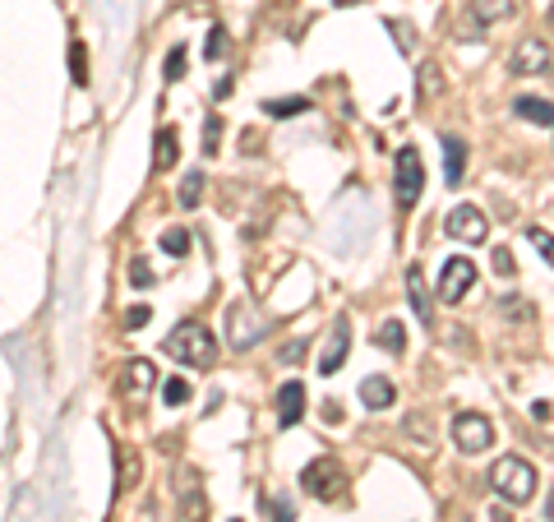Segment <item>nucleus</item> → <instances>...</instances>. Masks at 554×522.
Listing matches in <instances>:
<instances>
[{
    "label": "nucleus",
    "mask_w": 554,
    "mask_h": 522,
    "mask_svg": "<svg viewBox=\"0 0 554 522\" xmlns=\"http://www.w3.org/2000/svg\"><path fill=\"white\" fill-rule=\"evenodd\" d=\"M167 356H171V361H181V365H194V370H208V365L217 361V338L208 333V324L185 319V324L171 328Z\"/></svg>",
    "instance_id": "f257e3e1"
},
{
    "label": "nucleus",
    "mask_w": 554,
    "mask_h": 522,
    "mask_svg": "<svg viewBox=\"0 0 554 522\" xmlns=\"http://www.w3.org/2000/svg\"><path fill=\"white\" fill-rule=\"evenodd\" d=\"M204 190H208V181H204V171H190L181 181V208H199V199H204Z\"/></svg>",
    "instance_id": "aec40b11"
},
{
    "label": "nucleus",
    "mask_w": 554,
    "mask_h": 522,
    "mask_svg": "<svg viewBox=\"0 0 554 522\" xmlns=\"http://www.w3.org/2000/svg\"><path fill=\"white\" fill-rule=\"evenodd\" d=\"M148 324V305H134L130 315H125V328H144Z\"/></svg>",
    "instance_id": "f704fd0d"
},
{
    "label": "nucleus",
    "mask_w": 554,
    "mask_h": 522,
    "mask_svg": "<svg viewBox=\"0 0 554 522\" xmlns=\"http://www.w3.org/2000/svg\"><path fill=\"white\" fill-rule=\"evenodd\" d=\"M305 347H310V342H305V338H296V342H287V347H282V361H301V356H305Z\"/></svg>",
    "instance_id": "72a5a7b5"
},
{
    "label": "nucleus",
    "mask_w": 554,
    "mask_h": 522,
    "mask_svg": "<svg viewBox=\"0 0 554 522\" xmlns=\"http://www.w3.org/2000/svg\"><path fill=\"white\" fill-rule=\"evenodd\" d=\"M550 70V47L536 42V37H522L518 51H513V74H545Z\"/></svg>",
    "instance_id": "9b49d317"
},
{
    "label": "nucleus",
    "mask_w": 554,
    "mask_h": 522,
    "mask_svg": "<svg viewBox=\"0 0 554 522\" xmlns=\"http://www.w3.org/2000/svg\"><path fill=\"white\" fill-rule=\"evenodd\" d=\"M162 398H167L171 407H181V402H190V384H185V379H167V389H162Z\"/></svg>",
    "instance_id": "cd10ccee"
},
{
    "label": "nucleus",
    "mask_w": 554,
    "mask_h": 522,
    "mask_svg": "<svg viewBox=\"0 0 554 522\" xmlns=\"http://www.w3.org/2000/svg\"><path fill=\"white\" fill-rule=\"evenodd\" d=\"M425 190V162L416 148H398V158H393V199H398V208H416V199H421Z\"/></svg>",
    "instance_id": "20e7f679"
},
{
    "label": "nucleus",
    "mask_w": 554,
    "mask_h": 522,
    "mask_svg": "<svg viewBox=\"0 0 554 522\" xmlns=\"http://www.w3.org/2000/svg\"><path fill=\"white\" fill-rule=\"evenodd\" d=\"M204 518H208L204 490H185V499H181V522H204Z\"/></svg>",
    "instance_id": "412c9836"
},
{
    "label": "nucleus",
    "mask_w": 554,
    "mask_h": 522,
    "mask_svg": "<svg viewBox=\"0 0 554 522\" xmlns=\"http://www.w3.org/2000/svg\"><path fill=\"white\" fill-rule=\"evenodd\" d=\"M176 167V130H157L153 139V171Z\"/></svg>",
    "instance_id": "a211bd4d"
},
{
    "label": "nucleus",
    "mask_w": 554,
    "mask_h": 522,
    "mask_svg": "<svg viewBox=\"0 0 554 522\" xmlns=\"http://www.w3.org/2000/svg\"><path fill=\"white\" fill-rule=\"evenodd\" d=\"M550 24H554V5H550Z\"/></svg>",
    "instance_id": "a19ab883"
},
{
    "label": "nucleus",
    "mask_w": 554,
    "mask_h": 522,
    "mask_svg": "<svg viewBox=\"0 0 554 522\" xmlns=\"http://www.w3.org/2000/svg\"><path fill=\"white\" fill-rule=\"evenodd\" d=\"M448 236L462 245H481L485 236H490V227H485V213L471 204H458L453 213H448Z\"/></svg>",
    "instance_id": "6e6552de"
},
{
    "label": "nucleus",
    "mask_w": 554,
    "mask_h": 522,
    "mask_svg": "<svg viewBox=\"0 0 554 522\" xmlns=\"http://www.w3.org/2000/svg\"><path fill=\"white\" fill-rule=\"evenodd\" d=\"M379 347H384V352H393V356H402V352H407V328H402L398 319L379 324Z\"/></svg>",
    "instance_id": "6ab92c4d"
},
{
    "label": "nucleus",
    "mask_w": 554,
    "mask_h": 522,
    "mask_svg": "<svg viewBox=\"0 0 554 522\" xmlns=\"http://www.w3.org/2000/svg\"><path fill=\"white\" fill-rule=\"evenodd\" d=\"M268 333H273V319L259 315L250 301H241V305H231V310H227V338H231V347H236V352L259 347Z\"/></svg>",
    "instance_id": "7ed1b4c3"
},
{
    "label": "nucleus",
    "mask_w": 554,
    "mask_h": 522,
    "mask_svg": "<svg viewBox=\"0 0 554 522\" xmlns=\"http://www.w3.org/2000/svg\"><path fill=\"white\" fill-rule=\"evenodd\" d=\"M264 111H268V116H282V121H287V116L310 111V102H305V98H282V102H264Z\"/></svg>",
    "instance_id": "4be33fe9"
},
{
    "label": "nucleus",
    "mask_w": 554,
    "mask_h": 522,
    "mask_svg": "<svg viewBox=\"0 0 554 522\" xmlns=\"http://www.w3.org/2000/svg\"><path fill=\"white\" fill-rule=\"evenodd\" d=\"M513 14V0H471L467 5V28H458L462 37H481L490 24L508 19Z\"/></svg>",
    "instance_id": "1a4fd4ad"
},
{
    "label": "nucleus",
    "mask_w": 554,
    "mask_h": 522,
    "mask_svg": "<svg viewBox=\"0 0 554 522\" xmlns=\"http://www.w3.org/2000/svg\"><path fill=\"white\" fill-rule=\"evenodd\" d=\"M301 416H305V384H301V379H287V384L277 389V425L291 430Z\"/></svg>",
    "instance_id": "9d476101"
},
{
    "label": "nucleus",
    "mask_w": 554,
    "mask_h": 522,
    "mask_svg": "<svg viewBox=\"0 0 554 522\" xmlns=\"http://www.w3.org/2000/svg\"><path fill=\"white\" fill-rule=\"evenodd\" d=\"M204 56H208V61H222V56H227V28H222V24H217L213 33H208Z\"/></svg>",
    "instance_id": "393cba45"
},
{
    "label": "nucleus",
    "mask_w": 554,
    "mask_h": 522,
    "mask_svg": "<svg viewBox=\"0 0 554 522\" xmlns=\"http://www.w3.org/2000/svg\"><path fill=\"white\" fill-rule=\"evenodd\" d=\"M296 513H291V499H273V522H291Z\"/></svg>",
    "instance_id": "c9c22d12"
},
{
    "label": "nucleus",
    "mask_w": 554,
    "mask_h": 522,
    "mask_svg": "<svg viewBox=\"0 0 554 522\" xmlns=\"http://www.w3.org/2000/svg\"><path fill=\"white\" fill-rule=\"evenodd\" d=\"M531 416H536V421H550V416H554V407H550V402H531Z\"/></svg>",
    "instance_id": "4c0bfd02"
},
{
    "label": "nucleus",
    "mask_w": 554,
    "mask_h": 522,
    "mask_svg": "<svg viewBox=\"0 0 554 522\" xmlns=\"http://www.w3.org/2000/svg\"><path fill=\"white\" fill-rule=\"evenodd\" d=\"M162 250H167V255H176L181 259L185 250H190V236H185L181 227H171V231H162Z\"/></svg>",
    "instance_id": "b1692460"
},
{
    "label": "nucleus",
    "mask_w": 554,
    "mask_h": 522,
    "mask_svg": "<svg viewBox=\"0 0 554 522\" xmlns=\"http://www.w3.org/2000/svg\"><path fill=\"white\" fill-rule=\"evenodd\" d=\"M121 393L130 402H144L148 393H153V365H148V361H130V365H125V370H121Z\"/></svg>",
    "instance_id": "ddd939ff"
},
{
    "label": "nucleus",
    "mask_w": 554,
    "mask_h": 522,
    "mask_svg": "<svg viewBox=\"0 0 554 522\" xmlns=\"http://www.w3.org/2000/svg\"><path fill=\"white\" fill-rule=\"evenodd\" d=\"M513 111H518L522 121H531V125H554V102H545V98H518V102H513Z\"/></svg>",
    "instance_id": "f3484780"
},
{
    "label": "nucleus",
    "mask_w": 554,
    "mask_h": 522,
    "mask_svg": "<svg viewBox=\"0 0 554 522\" xmlns=\"http://www.w3.org/2000/svg\"><path fill=\"white\" fill-rule=\"evenodd\" d=\"M185 74V47H171V56H167V84H176Z\"/></svg>",
    "instance_id": "c756f323"
},
{
    "label": "nucleus",
    "mask_w": 554,
    "mask_h": 522,
    "mask_svg": "<svg viewBox=\"0 0 554 522\" xmlns=\"http://www.w3.org/2000/svg\"><path fill=\"white\" fill-rule=\"evenodd\" d=\"M407 430H411V435H425V444H430V421H421V416H411V421H407Z\"/></svg>",
    "instance_id": "e433bc0d"
},
{
    "label": "nucleus",
    "mask_w": 554,
    "mask_h": 522,
    "mask_svg": "<svg viewBox=\"0 0 554 522\" xmlns=\"http://www.w3.org/2000/svg\"><path fill=\"white\" fill-rule=\"evenodd\" d=\"M333 5H356V0H333Z\"/></svg>",
    "instance_id": "58836bf2"
},
{
    "label": "nucleus",
    "mask_w": 554,
    "mask_h": 522,
    "mask_svg": "<svg viewBox=\"0 0 554 522\" xmlns=\"http://www.w3.org/2000/svg\"><path fill=\"white\" fill-rule=\"evenodd\" d=\"M217 139H222V121H217V116H208V125H204V153H217Z\"/></svg>",
    "instance_id": "2f4dec72"
},
{
    "label": "nucleus",
    "mask_w": 554,
    "mask_h": 522,
    "mask_svg": "<svg viewBox=\"0 0 554 522\" xmlns=\"http://www.w3.org/2000/svg\"><path fill=\"white\" fill-rule=\"evenodd\" d=\"M388 33L398 37V51H402V56H411V47H416V33H411V24H398V19H393V24H388Z\"/></svg>",
    "instance_id": "bb28decb"
},
{
    "label": "nucleus",
    "mask_w": 554,
    "mask_h": 522,
    "mask_svg": "<svg viewBox=\"0 0 554 522\" xmlns=\"http://www.w3.org/2000/svg\"><path fill=\"white\" fill-rule=\"evenodd\" d=\"M393 398H398L393 379H384V375H365L361 379V402L370 407V412H388V407H393Z\"/></svg>",
    "instance_id": "4468645a"
},
{
    "label": "nucleus",
    "mask_w": 554,
    "mask_h": 522,
    "mask_svg": "<svg viewBox=\"0 0 554 522\" xmlns=\"http://www.w3.org/2000/svg\"><path fill=\"white\" fill-rule=\"evenodd\" d=\"M527 241L536 245V250L545 255V264L554 268V236H550V231H545V227H527Z\"/></svg>",
    "instance_id": "5701e85b"
},
{
    "label": "nucleus",
    "mask_w": 554,
    "mask_h": 522,
    "mask_svg": "<svg viewBox=\"0 0 554 522\" xmlns=\"http://www.w3.org/2000/svg\"><path fill=\"white\" fill-rule=\"evenodd\" d=\"M301 486H305V495H314V499H338L342 486H347V472H342V462H333V458H314L301 472Z\"/></svg>",
    "instance_id": "39448f33"
},
{
    "label": "nucleus",
    "mask_w": 554,
    "mask_h": 522,
    "mask_svg": "<svg viewBox=\"0 0 554 522\" xmlns=\"http://www.w3.org/2000/svg\"><path fill=\"white\" fill-rule=\"evenodd\" d=\"M134 476H139V462H134V453H125V449H121V481H116V495H121V490L130 486Z\"/></svg>",
    "instance_id": "c85d7f7f"
},
{
    "label": "nucleus",
    "mask_w": 554,
    "mask_h": 522,
    "mask_svg": "<svg viewBox=\"0 0 554 522\" xmlns=\"http://www.w3.org/2000/svg\"><path fill=\"white\" fill-rule=\"evenodd\" d=\"M453 444H458L467 458H476V453H485L494 444V425L485 421L481 412H458L453 416Z\"/></svg>",
    "instance_id": "423d86ee"
},
{
    "label": "nucleus",
    "mask_w": 554,
    "mask_h": 522,
    "mask_svg": "<svg viewBox=\"0 0 554 522\" xmlns=\"http://www.w3.org/2000/svg\"><path fill=\"white\" fill-rule=\"evenodd\" d=\"M462 171H467V144L458 134H444V181L462 185Z\"/></svg>",
    "instance_id": "2eb2a0df"
},
{
    "label": "nucleus",
    "mask_w": 554,
    "mask_h": 522,
    "mask_svg": "<svg viewBox=\"0 0 554 522\" xmlns=\"http://www.w3.org/2000/svg\"><path fill=\"white\" fill-rule=\"evenodd\" d=\"M550 522H554V495H550Z\"/></svg>",
    "instance_id": "ea45409f"
},
{
    "label": "nucleus",
    "mask_w": 554,
    "mask_h": 522,
    "mask_svg": "<svg viewBox=\"0 0 554 522\" xmlns=\"http://www.w3.org/2000/svg\"><path fill=\"white\" fill-rule=\"evenodd\" d=\"M494 273H499V278H513V273H518V264H513L508 250H494Z\"/></svg>",
    "instance_id": "473e14b6"
},
{
    "label": "nucleus",
    "mask_w": 554,
    "mask_h": 522,
    "mask_svg": "<svg viewBox=\"0 0 554 522\" xmlns=\"http://www.w3.org/2000/svg\"><path fill=\"white\" fill-rule=\"evenodd\" d=\"M407 292H411V310H416V319H421V324H430V319H434V301H430V292H425L421 268H407Z\"/></svg>",
    "instance_id": "dca6fc26"
},
{
    "label": "nucleus",
    "mask_w": 554,
    "mask_h": 522,
    "mask_svg": "<svg viewBox=\"0 0 554 522\" xmlns=\"http://www.w3.org/2000/svg\"><path fill=\"white\" fill-rule=\"evenodd\" d=\"M490 486L499 499H508V504H527L531 495H536V467L522 458H499L490 467Z\"/></svg>",
    "instance_id": "f03ea898"
},
{
    "label": "nucleus",
    "mask_w": 554,
    "mask_h": 522,
    "mask_svg": "<svg viewBox=\"0 0 554 522\" xmlns=\"http://www.w3.org/2000/svg\"><path fill=\"white\" fill-rule=\"evenodd\" d=\"M471 287H476V264H471L467 255L444 259V273H439V296H444V301H462Z\"/></svg>",
    "instance_id": "0eeeda50"
},
{
    "label": "nucleus",
    "mask_w": 554,
    "mask_h": 522,
    "mask_svg": "<svg viewBox=\"0 0 554 522\" xmlns=\"http://www.w3.org/2000/svg\"><path fill=\"white\" fill-rule=\"evenodd\" d=\"M70 70H74V84L84 88V84H88V65H84V42H74V47H70Z\"/></svg>",
    "instance_id": "a878e982"
},
{
    "label": "nucleus",
    "mask_w": 554,
    "mask_h": 522,
    "mask_svg": "<svg viewBox=\"0 0 554 522\" xmlns=\"http://www.w3.org/2000/svg\"><path fill=\"white\" fill-rule=\"evenodd\" d=\"M130 282L134 287H153V268H148L144 259H130Z\"/></svg>",
    "instance_id": "7c9ffc66"
},
{
    "label": "nucleus",
    "mask_w": 554,
    "mask_h": 522,
    "mask_svg": "<svg viewBox=\"0 0 554 522\" xmlns=\"http://www.w3.org/2000/svg\"><path fill=\"white\" fill-rule=\"evenodd\" d=\"M347 333H351V324H347V315L333 324V333H328V347H324V356H319V375H338V365L347 361Z\"/></svg>",
    "instance_id": "f8f14e48"
}]
</instances>
